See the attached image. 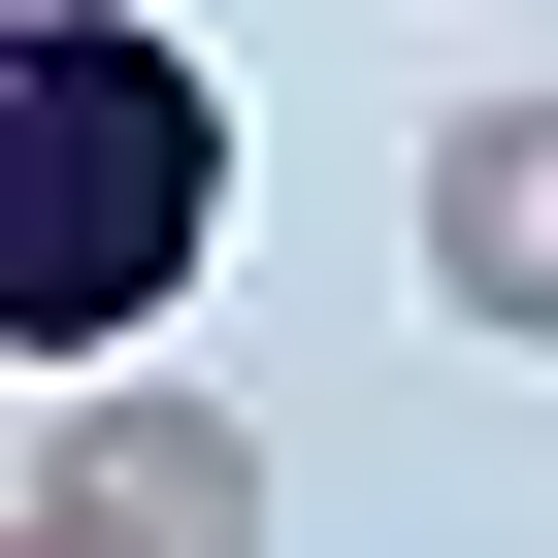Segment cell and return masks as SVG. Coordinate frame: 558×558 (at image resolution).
<instances>
[{"label":"cell","instance_id":"3957f363","mask_svg":"<svg viewBox=\"0 0 558 558\" xmlns=\"http://www.w3.org/2000/svg\"><path fill=\"white\" fill-rule=\"evenodd\" d=\"M427 296H460V362H558V66H493V99H427Z\"/></svg>","mask_w":558,"mask_h":558},{"label":"cell","instance_id":"6da1fadb","mask_svg":"<svg viewBox=\"0 0 558 558\" xmlns=\"http://www.w3.org/2000/svg\"><path fill=\"white\" fill-rule=\"evenodd\" d=\"M230 197H263V132H230V66L165 0H34L0 34V362L132 395V329L230 263Z\"/></svg>","mask_w":558,"mask_h":558},{"label":"cell","instance_id":"7a4b0ae2","mask_svg":"<svg viewBox=\"0 0 558 558\" xmlns=\"http://www.w3.org/2000/svg\"><path fill=\"white\" fill-rule=\"evenodd\" d=\"M0 558H263V427L230 395H34V460H0Z\"/></svg>","mask_w":558,"mask_h":558}]
</instances>
